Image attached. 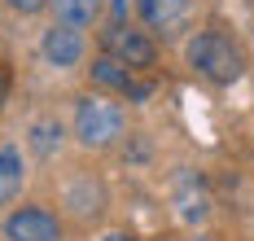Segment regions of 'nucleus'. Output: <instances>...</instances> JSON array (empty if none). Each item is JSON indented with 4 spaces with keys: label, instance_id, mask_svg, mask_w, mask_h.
Returning <instances> with one entry per match:
<instances>
[{
    "label": "nucleus",
    "instance_id": "9",
    "mask_svg": "<svg viewBox=\"0 0 254 241\" xmlns=\"http://www.w3.org/2000/svg\"><path fill=\"white\" fill-rule=\"evenodd\" d=\"M62 140H66V127H62L57 119H35V123H31V136H26V145H31L35 158H53V154L62 149Z\"/></svg>",
    "mask_w": 254,
    "mask_h": 241
},
{
    "label": "nucleus",
    "instance_id": "3",
    "mask_svg": "<svg viewBox=\"0 0 254 241\" xmlns=\"http://www.w3.org/2000/svg\"><path fill=\"white\" fill-rule=\"evenodd\" d=\"M101 49H105V57L123 61L127 70H149L158 61V44L149 40V31H136L127 22H110L101 31Z\"/></svg>",
    "mask_w": 254,
    "mask_h": 241
},
{
    "label": "nucleus",
    "instance_id": "13",
    "mask_svg": "<svg viewBox=\"0 0 254 241\" xmlns=\"http://www.w3.org/2000/svg\"><path fill=\"white\" fill-rule=\"evenodd\" d=\"M4 4H9L13 13H40V9H44L49 0H4Z\"/></svg>",
    "mask_w": 254,
    "mask_h": 241
},
{
    "label": "nucleus",
    "instance_id": "12",
    "mask_svg": "<svg viewBox=\"0 0 254 241\" xmlns=\"http://www.w3.org/2000/svg\"><path fill=\"white\" fill-rule=\"evenodd\" d=\"M176 202H180V219H184V224H202L206 215H210V197H206V188H197V184H184Z\"/></svg>",
    "mask_w": 254,
    "mask_h": 241
},
{
    "label": "nucleus",
    "instance_id": "1",
    "mask_svg": "<svg viewBox=\"0 0 254 241\" xmlns=\"http://www.w3.org/2000/svg\"><path fill=\"white\" fill-rule=\"evenodd\" d=\"M189 66L210 83H237L246 70V57L224 31H197L189 40Z\"/></svg>",
    "mask_w": 254,
    "mask_h": 241
},
{
    "label": "nucleus",
    "instance_id": "5",
    "mask_svg": "<svg viewBox=\"0 0 254 241\" xmlns=\"http://www.w3.org/2000/svg\"><path fill=\"white\" fill-rule=\"evenodd\" d=\"M83 31L79 27H66V22H53L44 35H40V53H44V61H49L53 70H70V66H79L83 61Z\"/></svg>",
    "mask_w": 254,
    "mask_h": 241
},
{
    "label": "nucleus",
    "instance_id": "6",
    "mask_svg": "<svg viewBox=\"0 0 254 241\" xmlns=\"http://www.w3.org/2000/svg\"><path fill=\"white\" fill-rule=\"evenodd\" d=\"M189 9H193V0H136L140 22L158 35H180V27L189 22Z\"/></svg>",
    "mask_w": 254,
    "mask_h": 241
},
{
    "label": "nucleus",
    "instance_id": "7",
    "mask_svg": "<svg viewBox=\"0 0 254 241\" xmlns=\"http://www.w3.org/2000/svg\"><path fill=\"white\" fill-rule=\"evenodd\" d=\"M88 70H92V83H97V88H105V92H131V83H136V70H127L123 61H114V57H92V66H88Z\"/></svg>",
    "mask_w": 254,
    "mask_h": 241
},
{
    "label": "nucleus",
    "instance_id": "10",
    "mask_svg": "<svg viewBox=\"0 0 254 241\" xmlns=\"http://www.w3.org/2000/svg\"><path fill=\"white\" fill-rule=\"evenodd\" d=\"M49 4H53V13H57V22L79 27V31H88L101 18V0H49Z\"/></svg>",
    "mask_w": 254,
    "mask_h": 241
},
{
    "label": "nucleus",
    "instance_id": "15",
    "mask_svg": "<svg viewBox=\"0 0 254 241\" xmlns=\"http://www.w3.org/2000/svg\"><path fill=\"white\" fill-rule=\"evenodd\" d=\"M4 101H9V70L0 66V106H4Z\"/></svg>",
    "mask_w": 254,
    "mask_h": 241
},
{
    "label": "nucleus",
    "instance_id": "14",
    "mask_svg": "<svg viewBox=\"0 0 254 241\" xmlns=\"http://www.w3.org/2000/svg\"><path fill=\"white\" fill-rule=\"evenodd\" d=\"M110 22H127V0H110Z\"/></svg>",
    "mask_w": 254,
    "mask_h": 241
},
{
    "label": "nucleus",
    "instance_id": "8",
    "mask_svg": "<svg viewBox=\"0 0 254 241\" xmlns=\"http://www.w3.org/2000/svg\"><path fill=\"white\" fill-rule=\"evenodd\" d=\"M22 180H26V162H22V149H13V145H0V206L18 197Z\"/></svg>",
    "mask_w": 254,
    "mask_h": 241
},
{
    "label": "nucleus",
    "instance_id": "11",
    "mask_svg": "<svg viewBox=\"0 0 254 241\" xmlns=\"http://www.w3.org/2000/svg\"><path fill=\"white\" fill-rule=\"evenodd\" d=\"M101 184H92V180H75V184L66 188V202L75 206V215H83V219H92V215L101 211Z\"/></svg>",
    "mask_w": 254,
    "mask_h": 241
},
{
    "label": "nucleus",
    "instance_id": "2",
    "mask_svg": "<svg viewBox=\"0 0 254 241\" xmlns=\"http://www.w3.org/2000/svg\"><path fill=\"white\" fill-rule=\"evenodd\" d=\"M119 136H123V110L114 106L110 97H101V92L79 97V106H75V140L83 149H110Z\"/></svg>",
    "mask_w": 254,
    "mask_h": 241
},
{
    "label": "nucleus",
    "instance_id": "16",
    "mask_svg": "<svg viewBox=\"0 0 254 241\" xmlns=\"http://www.w3.org/2000/svg\"><path fill=\"white\" fill-rule=\"evenodd\" d=\"M105 241H136V237H131V233H110Z\"/></svg>",
    "mask_w": 254,
    "mask_h": 241
},
{
    "label": "nucleus",
    "instance_id": "4",
    "mask_svg": "<svg viewBox=\"0 0 254 241\" xmlns=\"http://www.w3.org/2000/svg\"><path fill=\"white\" fill-rule=\"evenodd\" d=\"M4 241H62V219L44 206H18L4 219Z\"/></svg>",
    "mask_w": 254,
    "mask_h": 241
}]
</instances>
